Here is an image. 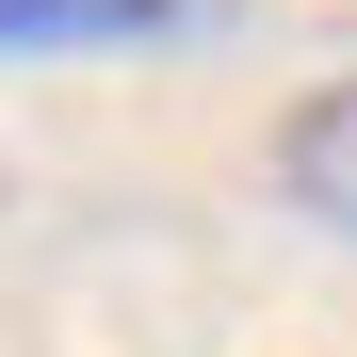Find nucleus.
I'll return each instance as SVG.
<instances>
[{
	"mask_svg": "<svg viewBox=\"0 0 357 357\" xmlns=\"http://www.w3.org/2000/svg\"><path fill=\"white\" fill-rule=\"evenodd\" d=\"M276 195L325 227V244H357V82H309L276 114Z\"/></svg>",
	"mask_w": 357,
	"mask_h": 357,
	"instance_id": "f257e3e1",
	"label": "nucleus"
},
{
	"mask_svg": "<svg viewBox=\"0 0 357 357\" xmlns=\"http://www.w3.org/2000/svg\"><path fill=\"white\" fill-rule=\"evenodd\" d=\"M178 33V0H0V66H49V49H130Z\"/></svg>",
	"mask_w": 357,
	"mask_h": 357,
	"instance_id": "f03ea898",
	"label": "nucleus"
}]
</instances>
